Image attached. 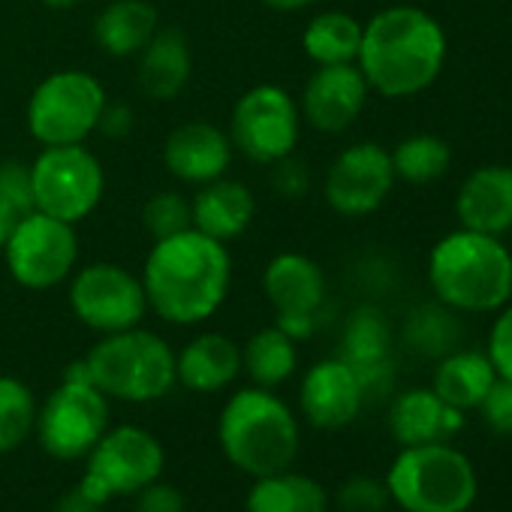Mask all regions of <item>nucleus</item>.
<instances>
[{
	"label": "nucleus",
	"mask_w": 512,
	"mask_h": 512,
	"mask_svg": "<svg viewBox=\"0 0 512 512\" xmlns=\"http://www.w3.org/2000/svg\"><path fill=\"white\" fill-rule=\"evenodd\" d=\"M106 106L103 85L85 70L46 76L28 100V130L37 142L79 145L100 124Z\"/></svg>",
	"instance_id": "nucleus-8"
},
{
	"label": "nucleus",
	"mask_w": 512,
	"mask_h": 512,
	"mask_svg": "<svg viewBox=\"0 0 512 512\" xmlns=\"http://www.w3.org/2000/svg\"><path fill=\"white\" fill-rule=\"evenodd\" d=\"M133 512H187L184 506V494L172 485H163L160 479L145 485L142 491L133 494Z\"/></svg>",
	"instance_id": "nucleus-38"
},
{
	"label": "nucleus",
	"mask_w": 512,
	"mask_h": 512,
	"mask_svg": "<svg viewBox=\"0 0 512 512\" xmlns=\"http://www.w3.org/2000/svg\"><path fill=\"white\" fill-rule=\"evenodd\" d=\"M395 169L386 148L377 142L350 145L326 175V202L344 217H365L377 211L392 193Z\"/></svg>",
	"instance_id": "nucleus-15"
},
{
	"label": "nucleus",
	"mask_w": 512,
	"mask_h": 512,
	"mask_svg": "<svg viewBox=\"0 0 512 512\" xmlns=\"http://www.w3.org/2000/svg\"><path fill=\"white\" fill-rule=\"evenodd\" d=\"M190 226H193V211L178 193L163 190V193L148 199V205H145V229L157 241L169 238V235H178V232H184Z\"/></svg>",
	"instance_id": "nucleus-33"
},
{
	"label": "nucleus",
	"mask_w": 512,
	"mask_h": 512,
	"mask_svg": "<svg viewBox=\"0 0 512 512\" xmlns=\"http://www.w3.org/2000/svg\"><path fill=\"white\" fill-rule=\"evenodd\" d=\"M232 281V260L223 241L184 229L160 238L142 272L148 308L172 326H196L217 314Z\"/></svg>",
	"instance_id": "nucleus-1"
},
{
	"label": "nucleus",
	"mask_w": 512,
	"mask_h": 512,
	"mask_svg": "<svg viewBox=\"0 0 512 512\" xmlns=\"http://www.w3.org/2000/svg\"><path fill=\"white\" fill-rule=\"evenodd\" d=\"M275 190L281 196H290V199H299L305 190H308V166L299 163L293 154L278 160V172H275Z\"/></svg>",
	"instance_id": "nucleus-39"
},
{
	"label": "nucleus",
	"mask_w": 512,
	"mask_h": 512,
	"mask_svg": "<svg viewBox=\"0 0 512 512\" xmlns=\"http://www.w3.org/2000/svg\"><path fill=\"white\" fill-rule=\"evenodd\" d=\"M266 299L278 314V329L305 341L317 329V311L326 299L323 269L305 253H278L263 275Z\"/></svg>",
	"instance_id": "nucleus-14"
},
{
	"label": "nucleus",
	"mask_w": 512,
	"mask_h": 512,
	"mask_svg": "<svg viewBox=\"0 0 512 512\" xmlns=\"http://www.w3.org/2000/svg\"><path fill=\"white\" fill-rule=\"evenodd\" d=\"M37 398L19 377H0V455L16 452L34 437Z\"/></svg>",
	"instance_id": "nucleus-30"
},
{
	"label": "nucleus",
	"mask_w": 512,
	"mask_h": 512,
	"mask_svg": "<svg viewBox=\"0 0 512 512\" xmlns=\"http://www.w3.org/2000/svg\"><path fill=\"white\" fill-rule=\"evenodd\" d=\"M305 55L320 64V67H335V64H356L359 46H362V25L338 10L320 13L311 19L302 37Z\"/></svg>",
	"instance_id": "nucleus-28"
},
{
	"label": "nucleus",
	"mask_w": 512,
	"mask_h": 512,
	"mask_svg": "<svg viewBox=\"0 0 512 512\" xmlns=\"http://www.w3.org/2000/svg\"><path fill=\"white\" fill-rule=\"evenodd\" d=\"M497 371L488 359V353H476V350H458V353H446L437 365L434 374V395L455 407V410H479L482 398L488 395V389L494 386Z\"/></svg>",
	"instance_id": "nucleus-25"
},
{
	"label": "nucleus",
	"mask_w": 512,
	"mask_h": 512,
	"mask_svg": "<svg viewBox=\"0 0 512 512\" xmlns=\"http://www.w3.org/2000/svg\"><path fill=\"white\" fill-rule=\"evenodd\" d=\"M299 130V106L278 85L250 88L232 109V145L253 163H278L290 157Z\"/></svg>",
	"instance_id": "nucleus-12"
},
{
	"label": "nucleus",
	"mask_w": 512,
	"mask_h": 512,
	"mask_svg": "<svg viewBox=\"0 0 512 512\" xmlns=\"http://www.w3.org/2000/svg\"><path fill=\"white\" fill-rule=\"evenodd\" d=\"M389 500L404 512H467L479 494L473 461L446 440L404 446L386 473Z\"/></svg>",
	"instance_id": "nucleus-5"
},
{
	"label": "nucleus",
	"mask_w": 512,
	"mask_h": 512,
	"mask_svg": "<svg viewBox=\"0 0 512 512\" xmlns=\"http://www.w3.org/2000/svg\"><path fill=\"white\" fill-rule=\"evenodd\" d=\"M368 82L356 64L320 67L305 85L302 112L320 133H344L365 109Z\"/></svg>",
	"instance_id": "nucleus-17"
},
{
	"label": "nucleus",
	"mask_w": 512,
	"mask_h": 512,
	"mask_svg": "<svg viewBox=\"0 0 512 512\" xmlns=\"http://www.w3.org/2000/svg\"><path fill=\"white\" fill-rule=\"evenodd\" d=\"M389 326L380 311L362 308L350 317L344 332L341 359L356 371L362 380L365 398L374 392H383L392 380V362H389Z\"/></svg>",
	"instance_id": "nucleus-21"
},
{
	"label": "nucleus",
	"mask_w": 512,
	"mask_h": 512,
	"mask_svg": "<svg viewBox=\"0 0 512 512\" xmlns=\"http://www.w3.org/2000/svg\"><path fill=\"white\" fill-rule=\"evenodd\" d=\"M488 359L497 371V377L512 380V305L506 302L488 332Z\"/></svg>",
	"instance_id": "nucleus-35"
},
{
	"label": "nucleus",
	"mask_w": 512,
	"mask_h": 512,
	"mask_svg": "<svg viewBox=\"0 0 512 512\" xmlns=\"http://www.w3.org/2000/svg\"><path fill=\"white\" fill-rule=\"evenodd\" d=\"M455 211L464 229L503 235L512 229V166H482L464 178Z\"/></svg>",
	"instance_id": "nucleus-19"
},
{
	"label": "nucleus",
	"mask_w": 512,
	"mask_h": 512,
	"mask_svg": "<svg viewBox=\"0 0 512 512\" xmlns=\"http://www.w3.org/2000/svg\"><path fill=\"white\" fill-rule=\"evenodd\" d=\"M296 362H299L296 341L278 326L260 329L241 350V368L250 374L253 386L263 389H275L287 383L296 371Z\"/></svg>",
	"instance_id": "nucleus-29"
},
{
	"label": "nucleus",
	"mask_w": 512,
	"mask_h": 512,
	"mask_svg": "<svg viewBox=\"0 0 512 512\" xmlns=\"http://www.w3.org/2000/svg\"><path fill=\"white\" fill-rule=\"evenodd\" d=\"M464 410L443 404L434 389H407L389 407V431L401 446L449 440L461 431Z\"/></svg>",
	"instance_id": "nucleus-20"
},
{
	"label": "nucleus",
	"mask_w": 512,
	"mask_h": 512,
	"mask_svg": "<svg viewBox=\"0 0 512 512\" xmlns=\"http://www.w3.org/2000/svg\"><path fill=\"white\" fill-rule=\"evenodd\" d=\"M244 509L247 512H329V494L314 476L287 467L253 479Z\"/></svg>",
	"instance_id": "nucleus-27"
},
{
	"label": "nucleus",
	"mask_w": 512,
	"mask_h": 512,
	"mask_svg": "<svg viewBox=\"0 0 512 512\" xmlns=\"http://www.w3.org/2000/svg\"><path fill=\"white\" fill-rule=\"evenodd\" d=\"M106 136L112 139H121L133 130V112L127 106H103V115H100V124H97Z\"/></svg>",
	"instance_id": "nucleus-40"
},
{
	"label": "nucleus",
	"mask_w": 512,
	"mask_h": 512,
	"mask_svg": "<svg viewBox=\"0 0 512 512\" xmlns=\"http://www.w3.org/2000/svg\"><path fill=\"white\" fill-rule=\"evenodd\" d=\"M190 211H193V229H199L217 241H229V238H238L250 226V220L256 214V202L244 184L214 178V181L202 184Z\"/></svg>",
	"instance_id": "nucleus-23"
},
{
	"label": "nucleus",
	"mask_w": 512,
	"mask_h": 512,
	"mask_svg": "<svg viewBox=\"0 0 512 512\" xmlns=\"http://www.w3.org/2000/svg\"><path fill=\"white\" fill-rule=\"evenodd\" d=\"M232 160V142L208 121H190L169 133L163 148L166 169L187 184H208L223 178Z\"/></svg>",
	"instance_id": "nucleus-18"
},
{
	"label": "nucleus",
	"mask_w": 512,
	"mask_h": 512,
	"mask_svg": "<svg viewBox=\"0 0 512 512\" xmlns=\"http://www.w3.org/2000/svg\"><path fill=\"white\" fill-rule=\"evenodd\" d=\"M163 467L166 452L151 431L139 425H109L106 434L85 455V476L79 479V488L91 500L106 506L112 497H130L157 482L163 476Z\"/></svg>",
	"instance_id": "nucleus-7"
},
{
	"label": "nucleus",
	"mask_w": 512,
	"mask_h": 512,
	"mask_svg": "<svg viewBox=\"0 0 512 512\" xmlns=\"http://www.w3.org/2000/svg\"><path fill=\"white\" fill-rule=\"evenodd\" d=\"M43 4H46L49 10H70V7L79 4V0H43Z\"/></svg>",
	"instance_id": "nucleus-44"
},
{
	"label": "nucleus",
	"mask_w": 512,
	"mask_h": 512,
	"mask_svg": "<svg viewBox=\"0 0 512 512\" xmlns=\"http://www.w3.org/2000/svg\"><path fill=\"white\" fill-rule=\"evenodd\" d=\"M479 410L491 431L512 437V380L497 377L494 386L488 389V395L482 398Z\"/></svg>",
	"instance_id": "nucleus-37"
},
{
	"label": "nucleus",
	"mask_w": 512,
	"mask_h": 512,
	"mask_svg": "<svg viewBox=\"0 0 512 512\" xmlns=\"http://www.w3.org/2000/svg\"><path fill=\"white\" fill-rule=\"evenodd\" d=\"M157 28L160 16L145 0H112L94 22V37L112 58H130L151 43Z\"/></svg>",
	"instance_id": "nucleus-26"
},
{
	"label": "nucleus",
	"mask_w": 512,
	"mask_h": 512,
	"mask_svg": "<svg viewBox=\"0 0 512 512\" xmlns=\"http://www.w3.org/2000/svg\"><path fill=\"white\" fill-rule=\"evenodd\" d=\"M55 512H103V503L91 500L79 485L70 488L58 503H55Z\"/></svg>",
	"instance_id": "nucleus-41"
},
{
	"label": "nucleus",
	"mask_w": 512,
	"mask_h": 512,
	"mask_svg": "<svg viewBox=\"0 0 512 512\" xmlns=\"http://www.w3.org/2000/svg\"><path fill=\"white\" fill-rule=\"evenodd\" d=\"M389 503L386 482H377L371 476H353L338 491L341 512H383Z\"/></svg>",
	"instance_id": "nucleus-34"
},
{
	"label": "nucleus",
	"mask_w": 512,
	"mask_h": 512,
	"mask_svg": "<svg viewBox=\"0 0 512 512\" xmlns=\"http://www.w3.org/2000/svg\"><path fill=\"white\" fill-rule=\"evenodd\" d=\"M190 46L178 28H157L151 43L139 52V88L151 100H172L190 79Z\"/></svg>",
	"instance_id": "nucleus-24"
},
{
	"label": "nucleus",
	"mask_w": 512,
	"mask_h": 512,
	"mask_svg": "<svg viewBox=\"0 0 512 512\" xmlns=\"http://www.w3.org/2000/svg\"><path fill=\"white\" fill-rule=\"evenodd\" d=\"M241 374V347L217 332L193 338L175 356V377L184 389L199 395H214L226 389Z\"/></svg>",
	"instance_id": "nucleus-22"
},
{
	"label": "nucleus",
	"mask_w": 512,
	"mask_h": 512,
	"mask_svg": "<svg viewBox=\"0 0 512 512\" xmlns=\"http://www.w3.org/2000/svg\"><path fill=\"white\" fill-rule=\"evenodd\" d=\"M458 335L461 332H458L452 311H440V308H422L407 326L410 344L428 356H446L452 344L458 341Z\"/></svg>",
	"instance_id": "nucleus-32"
},
{
	"label": "nucleus",
	"mask_w": 512,
	"mask_h": 512,
	"mask_svg": "<svg viewBox=\"0 0 512 512\" xmlns=\"http://www.w3.org/2000/svg\"><path fill=\"white\" fill-rule=\"evenodd\" d=\"M22 217H25V214H22L16 205H10L4 196H0V247H4V244L10 241V235H13V229L19 226Z\"/></svg>",
	"instance_id": "nucleus-42"
},
{
	"label": "nucleus",
	"mask_w": 512,
	"mask_h": 512,
	"mask_svg": "<svg viewBox=\"0 0 512 512\" xmlns=\"http://www.w3.org/2000/svg\"><path fill=\"white\" fill-rule=\"evenodd\" d=\"M428 281L449 311L488 314L512 299V253L497 235L455 229L428 256Z\"/></svg>",
	"instance_id": "nucleus-3"
},
{
	"label": "nucleus",
	"mask_w": 512,
	"mask_h": 512,
	"mask_svg": "<svg viewBox=\"0 0 512 512\" xmlns=\"http://www.w3.org/2000/svg\"><path fill=\"white\" fill-rule=\"evenodd\" d=\"M365 404V389L356 371L338 356L323 359L308 368L299 389V407L305 419L320 431H341L347 428Z\"/></svg>",
	"instance_id": "nucleus-16"
},
{
	"label": "nucleus",
	"mask_w": 512,
	"mask_h": 512,
	"mask_svg": "<svg viewBox=\"0 0 512 512\" xmlns=\"http://www.w3.org/2000/svg\"><path fill=\"white\" fill-rule=\"evenodd\" d=\"M389 157H392L395 178L410 181V184H431L443 178V172L449 169L452 151L440 136L419 133V136L398 142V148Z\"/></svg>",
	"instance_id": "nucleus-31"
},
{
	"label": "nucleus",
	"mask_w": 512,
	"mask_h": 512,
	"mask_svg": "<svg viewBox=\"0 0 512 512\" xmlns=\"http://www.w3.org/2000/svg\"><path fill=\"white\" fill-rule=\"evenodd\" d=\"M0 196L10 205H16L22 214L34 211V184H31V166L25 163H0Z\"/></svg>",
	"instance_id": "nucleus-36"
},
{
	"label": "nucleus",
	"mask_w": 512,
	"mask_h": 512,
	"mask_svg": "<svg viewBox=\"0 0 512 512\" xmlns=\"http://www.w3.org/2000/svg\"><path fill=\"white\" fill-rule=\"evenodd\" d=\"M109 428V398L82 380H64L37 407V440L58 461L85 458Z\"/></svg>",
	"instance_id": "nucleus-10"
},
{
	"label": "nucleus",
	"mask_w": 512,
	"mask_h": 512,
	"mask_svg": "<svg viewBox=\"0 0 512 512\" xmlns=\"http://www.w3.org/2000/svg\"><path fill=\"white\" fill-rule=\"evenodd\" d=\"M91 383L106 395L130 404H145L169 395L178 383L172 347L145 329H127L103 335L97 347L85 356Z\"/></svg>",
	"instance_id": "nucleus-6"
},
{
	"label": "nucleus",
	"mask_w": 512,
	"mask_h": 512,
	"mask_svg": "<svg viewBox=\"0 0 512 512\" xmlns=\"http://www.w3.org/2000/svg\"><path fill=\"white\" fill-rule=\"evenodd\" d=\"M73 314L100 335L136 329L148 311L145 287L115 263H94L70 284Z\"/></svg>",
	"instance_id": "nucleus-13"
},
{
	"label": "nucleus",
	"mask_w": 512,
	"mask_h": 512,
	"mask_svg": "<svg viewBox=\"0 0 512 512\" xmlns=\"http://www.w3.org/2000/svg\"><path fill=\"white\" fill-rule=\"evenodd\" d=\"M34 211L64 223L85 220L103 199V166L79 145H49L31 166Z\"/></svg>",
	"instance_id": "nucleus-9"
},
{
	"label": "nucleus",
	"mask_w": 512,
	"mask_h": 512,
	"mask_svg": "<svg viewBox=\"0 0 512 512\" xmlns=\"http://www.w3.org/2000/svg\"><path fill=\"white\" fill-rule=\"evenodd\" d=\"M260 4H266V7H272V10H281V13H296V10L311 7L314 0H260Z\"/></svg>",
	"instance_id": "nucleus-43"
},
{
	"label": "nucleus",
	"mask_w": 512,
	"mask_h": 512,
	"mask_svg": "<svg viewBox=\"0 0 512 512\" xmlns=\"http://www.w3.org/2000/svg\"><path fill=\"white\" fill-rule=\"evenodd\" d=\"M4 250L16 284L28 290H49L70 278V272L76 269L79 238L73 223H64L43 211H31L19 220Z\"/></svg>",
	"instance_id": "nucleus-11"
},
{
	"label": "nucleus",
	"mask_w": 512,
	"mask_h": 512,
	"mask_svg": "<svg viewBox=\"0 0 512 512\" xmlns=\"http://www.w3.org/2000/svg\"><path fill=\"white\" fill-rule=\"evenodd\" d=\"M299 440L296 413L263 386L238 389L217 416V443L226 461L250 479L293 467Z\"/></svg>",
	"instance_id": "nucleus-4"
},
{
	"label": "nucleus",
	"mask_w": 512,
	"mask_h": 512,
	"mask_svg": "<svg viewBox=\"0 0 512 512\" xmlns=\"http://www.w3.org/2000/svg\"><path fill=\"white\" fill-rule=\"evenodd\" d=\"M446 64V34L434 16L419 7L380 10L362 25L356 67L371 91L401 100L434 85Z\"/></svg>",
	"instance_id": "nucleus-2"
}]
</instances>
